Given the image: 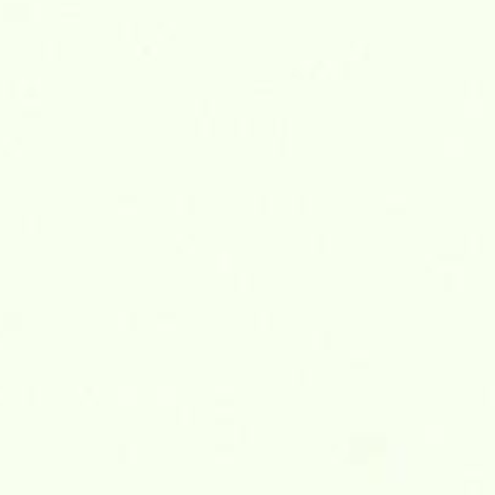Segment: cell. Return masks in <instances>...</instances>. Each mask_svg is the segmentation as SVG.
<instances>
[{"mask_svg": "<svg viewBox=\"0 0 495 495\" xmlns=\"http://www.w3.org/2000/svg\"><path fill=\"white\" fill-rule=\"evenodd\" d=\"M254 329L256 331H271L273 329V314H271V312H256V314H254Z\"/></svg>", "mask_w": 495, "mask_h": 495, "instance_id": "1", "label": "cell"}, {"mask_svg": "<svg viewBox=\"0 0 495 495\" xmlns=\"http://www.w3.org/2000/svg\"><path fill=\"white\" fill-rule=\"evenodd\" d=\"M234 135H237V138H252L254 135V119H237V121H234Z\"/></svg>", "mask_w": 495, "mask_h": 495, "instance_id": "2", "label": "cell"}, {"mask_svg": "<svg viewBox=\"0 0 495 495\" xmlns=\"http://www.w3.org/2000/svg\"><path fill=\"white\" fill-rule=\"evenodd\" d=\"M254 213H256V215H271V213H273V198L271 196H256V201H254Z\"/></svg>", "mask_w": 495, "mask_h": 495, "instance_id": "3", "label": "cell"}, {"mask_svg": "<svg viewBox=\"0 0 495 495\" xmlns=\"http://www.w3.org/2000/svg\"><path fill=\"white\" fill-rule=\"evenodd\" d=\"M292 213H295V215H309V213H312V198L309 196H295L292 198Z\"/></svg>", "mask_w": 495, "mask_h": 495, "instance_id": "4", "label": "cell"}, {"mask_svg": "<svg viewBox=\"0 0 495 495\" xmlns=\"http://www.w3.org/2000/svg\"><path fill=\"white\" fill-rule=\"evenodd\" d=\"M196 135H198V138H213V135H215V123H213V116H210V119H198Z\"/></svg>", "mask_w": 495, "mask_h": 495, "instance_id": "5", "label": "cell"}, {"mask_svg": "<svg viewBox=\"0 0 495 495\" xmlns=\"http://www.w3.org/2000/svg\"><path fill=\"white\" fill-rule=\"evenodd\" d=\"M234 290H237V292H252L254 290V275L252 273H237V278H234Z\"/></svg>", "mask_w": 495, "mask_h": 495, "instance_id": "6", "label": "cell"}, {"mask_svg": "<svg viewBox=\"0 0 495 495\" xmlns=\"http://www.w3.org/2000/svg\"><path fill=\"white\" fill-rule=\"evenodd\" d=\"M77 396L82 404H99V389L97 386H80Z\"/></svg>", "mask_w": 495, "mask_h": 495, "instance_id": "7", "label": "cell"}, {"mask_svg": "<svg viewBox=\"0 0 495 495\" xmlns=\"http://www.w3.org/2000/svg\"><path fill=\"white\" fill-rule=\"evenodd\" d=\"M312 252L314 254H329L331 252V237L329 234H317L312 239Z\"/></svg>", "mask_w": 495, "mask_h": 495, "instance_id": "8", "label": "cell"}, {"mask_svg": "<svg viewBox=\"0 0 495 495\" xmlns=\"http://www.w3.org/2000/svg\"><path fill=\"white\" fill-rule=\"evenodd\" d=\"M196 114L201 119H210L215 114V102L213 99H198L196 102Z\"/></svg>", "mask_w": 495, "mask_h": 495, "instance_id": "9", "label": "cell"}, {"mask_svg": "<svg viewBox=\"0 0 495 495\" xmlns=\"http://www.w3.org/2000/svg\"><path fill=\"white\" fill-rule=\"evenodd\" d=\"M273 131H275L278 138H290V133H292V121H290V119H275Z\"/></svg>", "mask_w": 495, "mask_h": 495, "instance_id": "10", "label": "cell"}, {"mask_svg": "<svg viewBox=\"0 0 495 495\" xmlns=\"http://www.w3.org/2000/svg\"><path fill=\"white\" fill-rule=\"evenodd\" d=\"M176 213H196V198H186V196H179L174 201Z\"/></svg>", "mask_w": 495, "mask_h": 495, "instance_id": "11", "label": "cell"}, {"mask_svg": "<svg viewBox=\"0 0 495 495\" xmlns=\"http://www.w3.org/2000/svg\"><path fill=\"white\" fill-rule=\"evenodd\" d=\"M176 252L179 254H193L196 252V237H176Z\"/></svg>", "mask_w": 495, "mask_h": 495, "instance_id": "12", "label": "cell"}, {"mask_svg": "<svg viewBox=\"0 0 495 495\" xmlns=\"http://www.w3.org/2000/svg\"><path fill=\"white\" fill-rule=\"evenodd\" d=\"M290 153H292L290 138H278L275 140V157H290Z\"/></svg>", "mask_w": 495, "mask_h": 495, "instance_id": "13", "label": "cell"}, {"mask_svg": "<svg viewBox=\"0 0 495 495\" xmlns=\"http://www.w3.org/2000/svg\"><path fill=\"white\" fill-rule=\"evenodd\" d=\"M179 423H196V408L193 406H181L179 413H176Z\"/></svg>", "mask_w": 495, "mask_h": 495, "instance_id": "14", "label": "cell"}, {"mask_svg": "<svg viewBox=\"0 0 495 495\" xmlns=\"http://www.w3.org/2000/svg\"><path fill=\"white\" fill-rule=\"evenodd\" d=\"M292 384L295 386H309L312 384V372L309 370H297L292 374Z\"/></svg>", "mask_w": 495, "mask_h": 495, "instance_id": "15", "label": "cell"}, {"mask_svg": "<svg viewBox=\"0 0 495 495\" xmlns=\"http://www.w3.org/2000/svg\"><path fill=\"white\" fill-rule=\"evenodd\" d=\"M218 271L220 273H227V271H232V256L230 254H218Z\"/></svg>", "mask_w": 495, "mask_h": 495, "instance_id": "16", "label": "cell"}, {"mask_svg": "<svg viewBox=\"0 0 495 495\" xmlns=\"http://www.w3.org/2000/svg\"><path fill=\"white\" fill-rule=\"evenodd\" d=\"M252 435H254V428H252V425H242V428L237 430V437H239V442H252Z\"/></svg>", "mask_w": 495, "mask_h": 495, "instance_id": "17", "label": "cell"}, {"mask_svg": "<svg viewBox=\"0 0 495 495\" xmlns=\"http://www.w3.org/2000/svg\"><path fill=\"white\" fill-rule=\"evenodd\" d=\"M165 319H167V314H165V312H160V314H157V321H165ZM169 321H176L174 314L169 317ZM167 326H169V329H174L176 324H160V329H167Z\"/></svg>", "mask_w": 495, "mask_h": 495, "instance_id": "18", "label": "cell"}, {"mask_svg": "<svg viewBox=\"0 0 495 495\" xmlns=\"http://www.w3.org/2000/svg\"><path fill=\"white\" fill-rule=\"evenodd\" d=\"M138 56H140V58H155V46H143Z\"/></svg>", "mask_w": 495, "mask_h": 495, "instance_id": "19", "label": "cell"}, {"mask_svg": "<svg viewBox=\"0 0 495 495\" xmlns=\"http://www.w3.org/2000/svg\"><path fill=\"white\" fill-rule=\"evenodd\" d=\"M300 77H307V73H302V68H295L292 70V80H300Z\"/></svg>", "mask_w": 495, "mask_h": 495, "instance_id": "20", "label": "cell"}, {"mask_svg": "<svg viewBox=\"0 0 495 495\" xmlns=\"http://www.w3.org/2000/svg\"><path fill=\"white\" fill-rule=\"evenodd\" d=\"M341 73H343V77L351 75V63H341Z\"/></svg>", "mask_w": 495, "mask_h": 495, "instance_id": "21", "label": "cell"}]
</instances>
